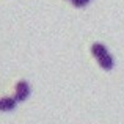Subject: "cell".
<instances>
[{
    "mask_svg": "<svg viewBox=\"0 0 124 124\" xmlns=\"http://www.w3.org/2000/svg\"><path fill=\"white\" fill-rule=\"evenodd\" d=\"M91 54H93V57L96 58L97 64H99L102 69H105V71H112L113 69V66H115V60H113L112 54L108 52V49H107L104 44H101V42H94V44L91 46Z\"/></svg>",
    "mask_w": 124,
    "mask_h": 124,
    "instance_id": "obj_1",
    "label": "cell"
},
{
    "mask_svg": "<svg viewBox=\"0 0 124 124\" xmlns=\"http://www.w3.org/2000/svg\"><path fill=\"white\" fill-rule=\"evenodd\" d=\"M28 96H30V85H28V82H25V80L17 82L16 90H14V99L17 102H24Z\"/></svg>",
    "mask_w": 124,
    "mask_h": 124,
    "instance_id": "obj_2",
    "label": "cell"
},
{
    "mask_svg": "<svg viewBox=\"0 0 124 124\" xmlns=\"http://www.w3.org/2000/svg\"><path fill=\"white\" fill-rule=\"evenodd\" d=\"M17 105V101L11 96H5L0 97V112H11V110L16 108Z\"/></svg>",
    "mask_w": 124,
    "mask_h": 124,
    "instance_id": "obj_3",
    "label": "cell"
},
{
    "mask_svg": "<svg viewBox=\"0 0 124 124\" xmlns=\"http://www.w3.org/2000/svg\"><path fill=\"white\" fill-rule=\"evenodd\" d=\"M71 2H72V5L76 6V8H83V6H86L91 0H71Z\"/></svg>",
    "mask_w": 124,
    "mask_h": 124,
    "instance_id": "obj_4",
    "label": "cell"
}]
</instances>
